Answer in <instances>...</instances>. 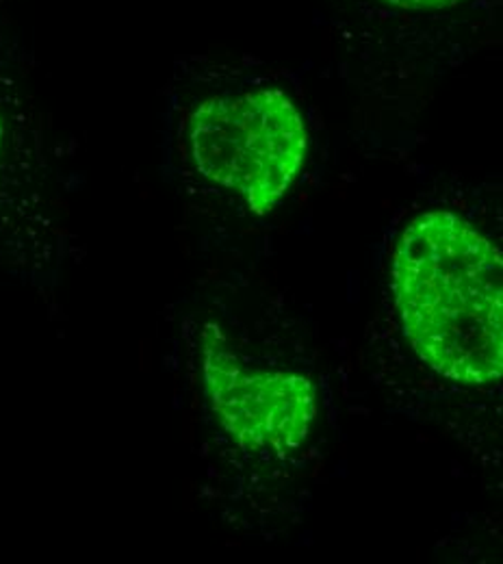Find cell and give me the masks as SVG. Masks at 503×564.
Returning a JSON list of instances; mask_svg holds the SVG:
<instances>
[{"mask_svg": "<svg viewBox=\"0 0 503 564\" xmlns=\"http://www.w3.org/2000/svg\"><path fill=\"white\" fill-rule=\"evenodd\" d=\"M393 289L413 350L438 376L489 387L503 373L502 250L464 217L417 215L393 257Z\"/></svg>", "mask_w": 503, "mask_h": 564, "instance_id": "obj_1", "label": "cell"}, {"mask_svg": "<svg viewBox=\"0 0 503 564\" xmlns=\"http://www.w3.org/2000/svg\"><path fill=\"white\" fill-rule=\"evenodd\" d=\"M189 152L207 181L237 194L254 215H267L304 167L308 129L283 89L226 94L192 113Z\"/></svg>", "mask_w": 503, "mask_h": 564, "instance_id": "obj_2", "label": "cell"}, {"mask_svg": "<svg viewBox=\"0 0 503 564\" xmlns=\"http://www.w3.org/2000/svg\"><path fill=\"white\" fill-rule=\"evenodd\" d=\"M203 380L217 422L245 452L285 458L317 422V387L308 376L245 365L217 324L203 330Z\"/></svg>", "mask_w": 503, "mask_h": 564, "instance_id": "obj_3", "label": "cell"}, {"mask_svg": "<svg viewBox=\"0 0 503 564\" xmlns=\"http://www.w3.org/2000/svg\"><path fill=\"white\" fill-rule=\"evenodd\" d=\"M382 2L397 9H406V11H436V9L453 7L462 0H382Z\"/></svg>", "mask_w": 503, "mask_h": 564, "instance_id": "obj_4", "label": "cell"}, {"mask_svg": "<svg viewBox=\"0 0 503 564\" xmlns=\"http://www.w3.org/2000/svg\"><path fill=\"white\" fill-rule=\"evenodd\" d=\"M0 145H2V122H0Z\"/></svg>", "mask_w": 503, "mask_h": 564, "instance_id": "obj_5", "label": "cell"}]
</instances>
